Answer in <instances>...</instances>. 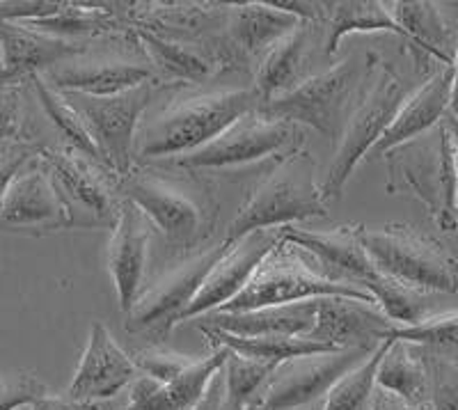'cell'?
<instances>
[{
    "label": "cell",
    "mask_w": 458,
    "mask_h": 410,
    "mask_svg": "<svg viewBox=\"0 0 458 410\" xmlns=\"http://www.w3.org/2000/svg\"><path fill=\"white\" fill-rule=\"evenodd\" d=\"M223 367H225V364H223ZM193 410H245V408H239V406H234L232 401H229L227 389H225L223 369H220L218 374L211 379L207 392H204V397L199 399V404L195 406Z\"/></svg>",
    "instance_id": "obj_44"
},
{
    "label": "cell",
    "mask_w": 458,
    "mask_h": 410,
    "mask_svg": "<svg viewBox=\"0 0 458 410\" xmlns=\"http://www.w3.org/2000/svg\"><path fill=\"white\" fill-rule=\"evenodd\" d=\"M23 26L76 42L73 37L79 35H101V32L122 30L124 21L114 14V10H108V5L63 3L55 14L35 19V21H23Z\"/></svg>",
    "instance_id": "obj_32"
},
{
    "label": "cell",
    "mask_w": 458,
    "mask_h": 410,
    "mask_svg": "<svg viewBox=\"0 0 458 410\" xmlns=\"http://www.w3.org/2000/svg\"><path fill=\"white\" fill-rule=\"evenodd\" d=\"M362 289L369 291L376 305L386 312L387 317L396 323V326H412L427 319V303H424V294L408 286L399 285L392 278L376 273L367 282H362Z\"/></svg>",
    "instance_id": "obj_35"
},
{
    "label": "cell",
    "mask_w": 458,
    "mask_h": 410,
    "mask_svg": "<svg viewBox=\"0 0 458 410\" xmlns=\"http://www.w3.org/2000/svg\"><path fill=\"white\" fill-rule=\"evenodd\" d=\"M360 241L378 273L399 285L440 294L458 291V261L436 236L403 223L367 227L360 225Z\"/></svg>",
    "instance_id": "obj_6"
},
{
    "label": "cell",
    "mask_w": 458,
    "mask_h": 410,
    "mask_svg": "<svg viewBox=\"0 0 458 410\" xmlns=\"http://www.w3.org/2000/svg\"><path fill=\"white\" fill-rule=\"evenodd\" d=\"M120 191L179 250L202 243L216 225V202L195 182H179L163 172L131 170Z\"/></svg>",
    "instance_id": "obj_8"
},
{
    "label": "cell",
    "mask_w": 458,
    "mask_h": 410,
    "mask_svg": "<svg viewBox=\"0 0 458 410\" xmlns=\"http://www.w3.org/2000/svg\"><path fill=\"white\" fill-rule=\"evenodd\" d=\"M30 83L32 88H35L37 99H39V104H42L44 113L48 115V120H51V124L55 126L57 133L63 135V141L67 142L69 149L79 151V154H83L85 158H89V161L97 163V166H101L106 170L104 158H101L99 149H97V145H94L88 126H85V122L81 120V115L72 108V104H69V101L64 99L63 94L57 92V90H53L42 76H32Z\"/></svg>",
    "instance_id": "obj_33"
},
{
    "label": "cell",
    "mask_w": 458,
    "mask_h": 410,
    "mask_svg": "<svg viewBox=\"0 0 458 410\" xmlns=\"http://www.w3.org/2000/svg\"><path fill=\"white\" fill-rule=\"evenodd\" d=\"M225 250L223 243L199 250L179 266L170 269L158 282L140 291L133 310L126 314V330L131 333H151L154 337H165L177 326L182 312L198 296L204 278Z\"/></svg>",
    "instance_id": "obj_13"
},
{
    "label": "cell",
    "mask_w": 458,
    "mask_h": 410,
    "mask_svg": "<svg viewBox=\"0 0 458 410\" xmlns=\"http://www.w3.org/2000/svg\"><path fill=\"white\" fill-rule=\"evenodd\" d=\"M204 337L211 339L214 346H225L229 351L245 355V358H255L261 363L280 364L292 358H301V355L312 354H328V351H337L328 344L314 342L308 337H293V335H255V337H241V335H229L216 328L199 326Z\"/></svg>",
    "instance_id": "obj_31"
},
{
    "label": "cell",
    "mask_w": 458,
    "mask_h": 410,
    "mask_svg": "<svg viewBox=\"0 0 458 410\" xmlns=\"http://www.w3.org/2000/svg\"><path fill=\"white\" fill-rule=\"evenodd\" d=\"M16 142H23L21 88L0 83V154Z\"/></svg>",
    "instance_id": "obj_41"
},
{
    "label": "cell",
    "mask_w": 458,
    "mask_h": 410,
    "mask_svg": "<svg viewBox=\"0 0 458 410\" xmlns=\"http://www.w3.org/2000/svg\"><path fill=\"white\" fill-rule=\"evenodd\" d=\"M328 213L317 182V161L308 149H293L280 158L271 175L229 223L225 243H234L257 229H280L298 220L323 218Z\"/></svg>",
    "instance_id": "obj_4"
},
{
    "label": "cell",
    "mask_w": 458,
    "mask_h": 410,
    "mask_svg": "<svg viewBox=\"0 0 458 410\" xmlns=\"http://www.w3.org/2000/svg\"><path fill=\"white\" fill-rule=\"evenodd\" d=\"M138 376L140 372L133 358L122 351L104 323L94 321L67 397L76 401H110L122 389L129 388Z\"/></svg>",
    "instance_id": "obj_17"
},
{
    "label": "cell",
    "mask_w": 458,
    "mask_h": 410,
    "mask_svg": "<svg viewBox=\"0 0 458 410\" xmlns=\"http://www.w3.org/2000/svg\"><path fill=\"white\" fill-rule=\"evenodd\" d=\"M376 385L411 404L415 410H428V369L422 348L390 339V346L376 372Z\"/></svg>",
    "instance_id": "obj_29"
},
{
    "label": "cell",
    "mask_w": 458,
    "mask_h": 410,
    "mask_svg": "<svg viewBox=\"0 0 458 410\" xmlns=\"http://www.w3.org/2000/svg\"><path fill=\"white\" fill-rule=\"evenodd\" d=\"M60 229H72V213L48 167L35 156L0 195V232L47 236Z\"/></svg>",
    "instance_id": "obj_14"
},
{
    "label": "cell",
    "mask_w": 458,
    "mask_h": 410,
    "mask_svg": "<svg viewBox=\"0 0 458 410\" xmlns=\"http://www.w3.org/2000/svg\"><path fill=\"white\" fill-rule=\"evenodd\" d=\"M151 229L145 213L131 202L120 200V213L108 243V270L113 278L120 310L129 314L142 291L147 250H149Z\"/></svg>",
    "instance_id": "obj_22"
},
{
    "label": "cell",
    "mask_w": 458,
    "mask_h": 410,
    "mask_svg": "<svg viewBox=\"0 0 458 410\" xmlns=\"http://www.w3.org/2000/svg\"><path fill=\"white\" fill-rule=\"evenodd\" d=\"M37 151H39V147L23 141V142H16V145H12L10 149H5L3 154H0V195L5 192V188L10 186L12 179L16 177V172L35 158Z\"/></svg>",
    "instance_id": "obj_42"
},
{
    "label": "cell",
    "mask_w": 458,
    "mask_h": 410,
    "mask_svg": "<svg viewBox=\"0 0 458 410\" xmlns=\"http://www.w3.org/2000/svg\"><path fill=\"white\" fill-rule=\"evenodd\" d=\"M88 53V47L72 39L47 35L23 23L0 21V56L3 73L0 83L19 85L32 76H44L57 64Z\"/></svg>",
    "instance_id": "obj_19"
},
{
    "label": "cell",
    "mask_w": 458,
    "mask_h": 410,
    "mask_svg": "<svg viewBox=\"0 0 458 410\" xmlns=\"http://www.w3.org/2000/svg\"><path fill=\"white\" fill-rule=\"evenodd\" d=\"M0 73H3V56H0Z\"/></svg>",
    "instance_id": "obj_48"
},
{
    "label": "cell",
    "mask_w": 458,
    "mask_h": 410,
    "mask_svg": "<svg viewBox=\"0 0 458 410\" xmlns=\"http://www.w3.org/2000/svg\"><path fill=\"white\" fill-rule=\"evenodd\" d=\"M317 28H321V23L301 21L289 35L282 37L276 47L266 51L255 73V92L259 94L261 104L308 81Z\"/></svg>",
    "instance_id": "obj_27"
},
{
    "label": "cell",
    "mask_w": 458,
    "mask_h": 410,
    "mask_svg": "<svg viewBox=\"0 0 458 410\" xmlns=\"http://www.w3.org/2000/svg\"><path fill=\"white\" fill-rule=\"evenodd\" d=\"M326 57L337 53L339 44L351 32H392L403 39V30L392 19L387 3L380 0H342L326 3Z\"/></svg>",
    "instance_id": "obj_30"
},
{
    "label": "cell",
    "mask_w": 458,
    "mask_h": 410,
    "mask_svg": "<svg viewBox=\"0 0 458 410\" xmlns=\"http://www.w3.org/2000/svg\"><path fill=\"white\" fill-rule=\"evenodd\" d=\"M369 57L365 60L351 56L344 63L333 64L328 72L314 73L298 88L280 94L276 99L259 106V113L268 120L292 122L312 126L330 141H339L351 110L367 85Z\"/></svg>",
    "instance_id": "obj_7"
},
{
    "label": "cell",
    "mask_w": 458,
    "mask_h": 410,
    "mask_svg": "<svg viewBox=\"0 0 458 410\" xmlns=\"http://www.w3.org/2000/svg\"><path fill=\"white\" fill-rule=\"evenodd\" d=\"M42 78H48V85L57 92L88 94V97H114L157 81L151 64L113 56H88V53L83 60L72 57L67 63L57 64Z\"/></svg>",
    "instance_id": "obj_20"
},
{
    "label": "cell",
    "mask_w": 458,
    "mask_h": 410,
    "mask_svg": "<svg viewBox=\"0 0 458 410\" xmlns=\"http://www.w3.org/2000/svg\"><path fill=\"white\" fill-rule=\"evenodd\" d=\"M259 106L261 99L255 88L204 92L170 104L138 129L136 161L179 158L198 151L239 117L259 110Z\"/></svg>",
    "instance_id": "obj_1"
},
{
    "label": "cell",
    "mask_w": 458,
    "mask_h": 410,
    "mask_svg": "<svg viewBox=\"0 0 458 410\" xmlns=\"http://www.w3.org/2000/svg\"><path fill=\"white\" fill-rule=\"evenodd\" d=\"M298 23V16L277 10L268 0L227 5V21L223 30L225 60L229 67H239L255 57H264L266 51L276 47Z\"/></svg>",
    "instance_id": "obj_18"
},
{
    "label": "cell",
    "mask_w": 458,
    "mask_h": 410,
    "mask_svg": "<svg viewBox=\"0 0 458 410\" xmlns=\"http://www.w3.org/2000/svg\"><path fill=\"white\" fill-rule=\"evenodd\" d=\"M386 339L415 344V346L443 348V351H458V312L427 317L424 321L412 323V326H396L394 330L387 333Z\"/></svg>",
    "instance_id": "obj_38"
},
{
    "label": "cell",
    "mask_w": 458,
    "mask_h": 410,
    "mask_svg": "<svg viewBox=\"0 0 458 410\" xmlns=\"http://www.w3.org/2000/svg\"><path fill=\"white\" fill-rule=\"evenodd\" d=\"M277 364L261 363L255 358H245V355L229 351L227 348V360H225L223 376H225V389H227L229 401L239 408L250 410L255 404L257 395L266 385L268 376L273 374V369Z\"/></svg>",
    "instance_id": "obj_36"
},
{
    "label": "cell",
    "mask_w": 458,
    "mask_h": 410,
    "mask_svg": "<svg viewBox=\"0 0 458 410\" xmlns=\"http://www.w3.org/2000/svg\"><path fill=\"white\" fill-rule=\"evenodd\" d=\"M392 19L403 30V44L412 56L420 73H436L437 69L454 67L458 32L445 21L436 3L424 0H399L387 3Z\"/></svg>",
    "instance_id": "obj_21"
},
{
    "label": "cell",
    "mask_w": 458,
    "mask_h": 410,
    "mask_svg": "<svg viewBox=\"0 0 458 410\" xmlns=\"http://www.w3.org/2000/svg\"><path fill=\"white\" fill-rule=\"evenodd\" d=\"M387 346H390V339L380 342V346L369 358L346 372L326 395L323 410H369L376 389V372H378V364L386 355Z\"/></svg>",
    "instance_id": "obj_34"
},
{
    "label": "cell",
    "mask_w": 458,
    "mask_h": 410,
    "mask_svg": "<svg viewBox=\"0 0 458 410\" xmlns=\"http://www.w3.org/2000/svg\"><path fill=\"white\" fill-rule=\"evenodd\" d=\"M63 97L88 126L106 170L113 177L124 179L136 163V135L142 113L151 101V85H140L114 97H88L73 92Z\"/></svg>",
    "instance_id": "obj_10"
},
{
    "label": "cell",
    "mask_w": 458,
    "mask_h": 410,
    "mask_svg": "<svg viewBox=\"0 0 458 410\" xmlns=\"http://www.w3.org/2000/svg\"><path fill=\"white\" fill-rule=\"evenodd\" d=\"M454 81H452V101H449V115L458 120V47L454 56Z\"/></svg>",
    "instance_id": "obj_46"
},
{
    "label": "cell",
    "mask_w": 458,
    "mask_h": 410,
    "mask_svg": "<svg viewBox=\"0 0 458 410\" xmlns=\"http://www.w3.org/2000/svg\"><path fill=\"white\" fill-rule=\"evenodd\" d=\"M277 241H280V229H257L234 243H225L223 255L216 260L208 276L204 278L198 296L182 312L177 326L223 310L229 301H234Z\"/></svg>",
    "instance_id": "obj_15"
},
{
    "label": "cell",
    "mask_w": 458,
    "mask_h": 410,
    "mask_svg": "<svg viewBox=\"0 0 458 410\" xmlns=\"http://www.w3.org/2000/svg\"><path fill=\"white\" fill-rule=\"evenodd\" d=\"M280 236L308 250L310 255L317 257L339 280H349L362 286V282L378 273L360 241V225H339L328 232L286 225V227H280Z\"/></svg>",
    "instance_id": "obj_24"
},
{
    "label": "cell",
    "mask_w": 458,
    "mask_h": 410,
    "mask_svg": "<svg viewBox=\"0 0 458 410\" xmlns=\"http://www.w3.org/2000/svg\"><path fill=\"white\" fill-rule=\"evenodd\" d=\"M452 81L454 69L443 67L437 69L433 76H428L427 83L411 94L406 104L401 106L392 124L387 126L386 133L380 135L374 149L369 151V158L386 156L394 147L403 145L408 141H415L422 133L431 131L445 120L449 113V101H452Z\"/></svg>",
    "instance_id": "obj_25"
},
{
    "label": "cell",
    "mask_w": 458,
    "mask_h": 410,
    "mask_svg": "<svg viewBox=\"0 0 458 410\" xmlns=\"http://www.w3.org/2000/svg\"><path fill=\"white\" fill-rule=\"evenodd\" d=\"M225 360L227 348L216 346L214 354L195 360L170 383H158L140 374L129 385V401L117 410H193L207 392L211 379L223 369Z\"/></svg>",
    "instance_id": "obj_23"
},
{
    "label": "cell",
    "mask_w": 458,
    "mask_h": 410,
    "mask_svg": "<svg viewBox=\"0 0 458 410\" xmlns=\"http://www.w3.org/2000/svg\"><path fill=\"white\" fill-rule=\"evenodd\" d=\"M37 158L48 167L57 191L63 192L69 213H72V229L114 227L117 213H120V200H114L110 191L113 175L108 170L69 147L64 149L39 147Z\"/></svg>",
    "instance_id": "obj_12"
},
{
    "label": "cell",
    "mask_w": 458,
    "mask_h": 410,
    "mask_svg": "<svg viewBox=\"0 0 458 410\" xmlns=\"http://www.w3.org/2000/svg\"><path fill=\"white\" fill-rule=\"evenodd\" d=\"M195 360L198 358L174 354V351H167V348L163 346L140 348V351L133 355V363H136L138 372H140L142 376H149V379L158 380V383H170L172 379L182 376Z\"/></svg>",
    "instance_id": "obj_39"
},
{
    "label": "cell",
    "mask_w": 458,
    "mask_h": 410,
    "mask_svg": "<svg viewBox=\"0 0 458 410\" xmlns=\"http://www.w3.org/2000/svg\"><path fill=\"white\" fill-rule=\"evenodd\" d=\"M380 346V344H378ZM376 346V348H378ZM374 348V351H376ZM371 348H337L280 363L257 395L250 410H298L326 397L346 372L374 354Z\"/></svg>",
    "instance_id": "obj_11"
},
{
    "label": "cell",
    "mask_w": 458,
    "mask_h": 410,
    "mask_svg": "<svg viewBox=\"0 0 458 410\" xmlns=\"http://www.w3.org/2000/svg\"><path fill=\"white\" fill-rule=\"evenodd\" d=\"M387 192H408L427 207L443 232L458 229V156L452 133L440 122L415 141L394 147L386 154Z\"/></svg>",
    "instance_id": "obj_2"
},
{
    "label": "cell",
    "mask_w": 458,
    "mask_h": 410,
    "mask_svg": "<svg viewBox=\"0 0 458 410\" xmlns=\"http://www.w3.org/2000/svg\"><path fill=\"white\" fill-rule=\"evenodd\" d=\"M32 410H117L110 401H76L69 397L44 395L30 406Z\"/></svg>",
    "instance_id": "obj_43"
},
{
    "label": "cell",
    "mask_w": 458,
    "mask_h": 410,
    "mask_svg": "<svg viewBox=\"0 0 458 410\" xmlns=\"http://www.w3.org/2000/svg\"><path fill=\"white\" fill-rule=\"evenodd\" d=\"M367 57H369L367 85L339 135L333 166H330L326 182L321 184L326 200L342 198L344 186L358 163L369 156L376 142L380 141V135L386 133L401 106L406 104V99L412 94L411 85L396 73L390 63H383L376 53H367Z\"/></svg>",
    "instance_id": "obj_5"
},
{
    "label": "cell",
    "mask_w": 458,
    "mask_h": 410,
    "mask_svg": "<svg viewBox=\"0 0 458 410\" xmlns=\"http://www.w3.org/2000/svg\"><path fill=\"white\" fill-rule=\"evenodd\" d=\"M396 323L374 301L346 296L317 298V321L308 339L335 348H371L386 342Z\"/></svg>",
    "instance_id": "obj_16"
},
{
    "label": "cell",
    "mask_w": 458,
    "mask_h": 410,
    "mask_svg": "<svg viewBox=\"0 0 458 410\" xmlns=\"http://www.w3.org/2000/svg\"><path fill=\"white\" fill-rule=\"evenodd\" d=\"M133 35L145 51L157 81L161 78L167 83L204 85L218 76L220 69H227L223 56L216 48L167 39L142 28H133Z\"/></svg>",
    "instance_id": "obj_26"
},
{
    "label": "cell",
    "mask_w": 458,
    "mask_h": 410,
    "mask_svg": "<svg viewBox=\"0 0 458 410\" xmlns=\"http://www.w3.org/2000/svg\"><path fill=\"white\" fill-rule=\"evenodd\" d=\"M420 348L428 369V410H458V351Z\"/></svg>",
    "instance_id": "obj_37"
},
{
    "label": "cell",
    "mask_w": 458,
    "mask_h": 410,
    "mask_svg": "<svg viewBox=\"0 0 458 410\" xmlns=\"http://www.w3.org/2000/svg\"><path fill=\"white\" fill-rule=\"evenodd\" d=\"M369 410H415V408H412L411 404H406L403 399H399L396 395H392V392H387V389H383L376 385Z\"/></svg>",
    "instance_id": "obj_45"
},
{
    "label": "cell",
    "mask_w": 458,
    "mask_h": 410,
    "mask_svg": "<svg viewBox=\"0 0 458 410\" xmlns=\"http://www.w3.org/2000/svg\"><path fill=\"white\" fill-rule=\"evenodd\" d=\"M328 296L374 301L369 291L355 282L335 278L308 250L280 236L271 252L259 261L243 291L218 312H248Z\"/></svg>",
    "instance_id": "obj_3"
},
{
    "label": "cell",
    "mask_w": 458,
    "mask_h": 410,
    "mask_svg": "<svg viewBox=\"0 0 458 410\" xmlns=\"http://www.w3.org/2000/svg\"><path fill=\"white\" fill-rule=\"evenodd\" d=\"M314 321H317V301H301L248 312H211L204 317L202 326L241 337H255V335L308 337Z\"/></svg>",
    "instance_id": "obj_28"
},
{
    "label": "cell",
    "mask_w": 458,
    "mask_h": 410,
    "mask_svg": "<svg viewBox=\"0 0 458 410\" xmlns=\"http://www.w3.org/2000/svg\"><path fill=\"white\" fill-rule=\"evenodd\" d=\"M48 395L47 385L28 372L0 374V410H16L32 406L37 399Z\"/></svg>",
    "instance_id": "obj_40"
},
{
    "label": "cell",
    "mask_w": 458,
    "mask_h": 410,
    "mask_svg": "<svg viewBox=\"0 0 458 410\" xmlns=\"http://www.w3.org/2000/svg\"><path fill=\"white\" fill-rule=\"evenodd\" d=\"M445 124H447L449 133H452V142H454V149H456V156H458V120L456 117H452V115H445Z\"/></svg>",
    "instance_id": "obj_47"
},
{
    "label": "cell",
    "mask_w": 458,
    "mask_h": 410,
    "mask_svg": "<svg viewBox=\"0 0 458 410\" xmlns=\"http://www.w3.org/2000/svg\"><path fill=\"white\" fill-rule=\"evenodd\" d=\"M298 147H301V129L296 124L268 120L259 110H255L239 117L208 145L179 158H170V163L179 170L191 172L229 170V167L264 161L268 156L284 158Z\"/></svg>",
    "instance_id": "obj_9"
}]
</instances>
